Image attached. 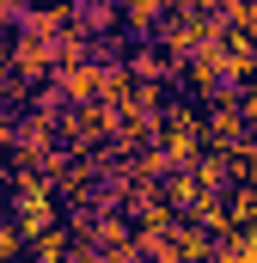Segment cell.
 <instances>
[{
    "label": "cell",
    "mask_w": 257,
    "mask_h": 263,
    "mask_svg": "<svg viewBox=\"0 0 257 263\" xmlns=\"http://www.w3.org/2000/svg\"><path fill=\"white\" fill-rule=\"evenodd\" d=\"M56 67H62L56 37H37V31L19 25V37H12V73H25L31 86H43V80H56Z\"/></svg>",
    "instance_id": "1"
},
{
    "label": "cell",
    "mask_w": 257,
    "mask_h": 263,
    "mask_svg": "<svg viewBox=\"0 0 257 263\" xmlns=\"http://www.w3.org/2000/svg\"><path fill=\"white\" fill-rule=\"evenodd\" d=\"M56 92H62L67 104H86V98H98L104 92V62H62L56 67Z\"/></svg>",
    "instance_id": "2"
},
{
    "label": "cell",
    "mask_w": 257,
    "mask_h": 263,
    "mask_svg": "<svg viewBox=\"0 0 257 263\" xmlns=\"http://www.w3.org/2000/svg\"><path fill=\"white\" fill-rule=\"evenodd\" d=\"M159 141H166V153H172L178 165H190L196 153H202V123H196V110H166Z\"/></svg>",
    "instance_id": "3"
},
{
    "label": "cell",
    "mask_w": 257,
    "mask_h": 263,
    "mask_svg": "<svg viewBox=\"0 0 257 263\" xmlns=\"http://www.w3.org/2000/svg\"><path fill=\"white\" fill-rule=\"evenodd\" d=\"M19 25H25V31H37V37H56V43H62V31L80 25V0H43V6H31Z\"/></svg>",
    "instance_id": "4"
},
{
    "label": "cell",
    "mask_w": 257,
    "mask_h": 263,
    "mask_svg": "<svg viewBox=\"0 0 257 263\" xmlns=\"http://www.w3.org/2000/svg\"><path fill=\"white\" fill-rule=\"evenodd\" d=\"M111 129H117L111 98H86V104L67 110V135H74V141H98V135H111Z\"/></svg>",
    "instance_id": "5"
},
{
    "label": "cell",
    "mask_w": 257,
    "mask_h": 263,
    "mask_svg": "<svg viewBox=\"0 0 257 263\" xmlns=\"http://www.w3.org/2000/svg\"><path fill=\"white\" fill-rule=\"evenodd\" d=\"M172 67H178V55H172L166 43H159V49H135V55H128V73H135V80H166Z\"/></svg>",
    "instance_id": "6"
},
{
    "label": "cell",
    "mask_w": 257,
    "mask_h": 263,
    "mask_svg": "<svg viewBox=\"0 0 257 263\" xmlns=\"http://www.w3.org/2000/svg\"><path fill=\"white\" fill-rule=\"evenodd\" d=\"M159 12H166V0H123V25L128 31H153Z\"/></svg>",
    "instance_id": "7"
},
{
    "label": "cell",
    "mask_w": 257,
    "mask_h": 263,
    "mask_svg": "<svg viewBox=\"0 0 257 263\" xmlns=\"http://www.w3.org/2000/svg\"><path fill=\"white\" fill-rule=\"evenodd\" d=\"M196 196H202V178H196V172H172V178H166V202L196 208Z\"/></svg>",
    "instance_id": "8"
},
{
    "label": "cell",
    "mask_w": 257,
    "mask_h": 263,
    "mask_svg": "<svg viewBox=\"0 0 257 263\" xmlns=\"http://www.w3.org/2000/svg\"><path fill=\"white\" fill-rule=\"evenodd\" d=\"M190 165H196V178H202V190H221V184H227V172H233L221 153H196Z\"/></svg>",
    "instance_id": "9"
},
{
    "label": "cell",
    "mask_w": 257,
    "mask_h": 263,
    "mask_svg": "<svg viewBox=\"0 0 257 263\" xmlns=\"http://www.w3.org/2000/svg\"><path fill=\"white\" fill-rule=\"evenodd\" d=\"M31 251H37V257H62V251H74V233H62V227H43V233L31 239Z\"/></svg>",
    "instance_id": "10"
},
{
    "label": "cell",
    "mask_w": 257,
    "mask_h": 263,
    "mask_svg": "<svg viewBox=\"0 0 257 263\" xmlns=\"http://www.w3.org/2000/svg\"><path fill=\"white\" fill-rule=\"evenodd\" d=\"M6 214H12V208H6ZM6 214H0V257H12V251H25V245H31V239H25V227H19V220H6Z\"/></svg>",
    "instance_id": "11"
},
{
    "label": "cell",
    "mask_w": 257,
    "mask_h": 263,
    "mask_svg": "<svg viewBox=\"0 0 257 263\" xmlns=\"http://www.w3.org/2000/svg\"><path fill=\"white\" fill-rule=\"evenodd\" d=\"M172 251H190V257H202V251H208V239H202L196 227H184V233L172 239Z\"/></svg>",
    "instance_id": "12"
},
{
    "label": "cell",
    "mask_w": 257,
    "mask_h": 263,
    "mask_svg": "<svg viewBox=\"0 0 257 263\" xmlns=\"http://www.w3.org/2000/svg\"><path fill=\"white\" fill-rule=\"evenodd\" d=\"M221 257H257V233L251 239H221Z\"/></svg>",
    "instance_id": "13"
},
{
    "label": "cell",
    "mask_w": 257,
    "mask_h": 263,
    "mask_svg": "<svg viewBox=\"0 0 257 263\" xmlns=\"http://www.w3.org/2000/svg\"><path fill=\"white\" fill-rule=\"evenodd\" d=\"M31 6H37V0H0V18H12V25H19V18H25Z\"/></svg>",
    "instance_id": "14"
},
{
    "label": "cell",
    "mask_w": 257,
    "mask_h": 263,
    "mask_svg": "<svg viewBox=\"0 0 257 263\" xmlns=\"http://www.w3.org/2000/svg\"><path fill=\"white\" fill-rule=\"evenodd\" d=\"M239 104H245V129H257V86L245 92V98H239Z\"/></svg>",
    "instance_id": "15"
},
{
    "label": "cell",
    "mask_w": 257,
    "mask_h": 263,
    "mask_svg": "<svg viewBox=\"0 0 257 263\" xmlns=\"http://www.w3.org/2000/svg\"><path fill=\"white\" fill-rule=\"evenodd\" d=\"M6 190H12V172L0 165V214H6Z\"/></svg>",
    "instance_id": "16"
},
{
    "label": "cell",
    "mask_w": 257,
    "mask_h": 263,
    "mask_svg": "<svg viewBox=\"0 0 257 263\" xmlns=\"http://www.w3.org/2000/svg\"><path fill=\"white\" fill-rule=\"evenodd\" d=\"M0 43H6V18H0Z\"/></svg>",
    "instance_id": "17"
}]
</instances>
